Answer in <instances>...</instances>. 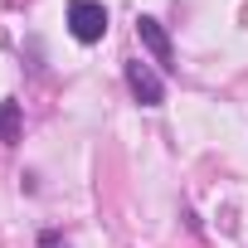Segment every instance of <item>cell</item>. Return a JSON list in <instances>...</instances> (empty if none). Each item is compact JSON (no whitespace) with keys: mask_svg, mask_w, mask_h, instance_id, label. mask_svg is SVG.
Masks as SVG:
<instances>
[{"mask_svg":"<svg viewBox=\"0 0 248 248\" xmlns=\"http://www.w3.org/2000/svg\"><path fill=\"white\" fill-rule=\"evenodd\" d=\"M137 39H141V49L156 59V68H161V73H170V68H175V44H170V34H166V25H161V20L137 15Z\"/></svg>","mask_w":248,"mask_h":248,"instance_id":"3957f363","label":"cell"},{"mask_svg":"<svg viewBox=\"0 0 248 248\" xmlns=\"http://www.w3.org/2000/svg\"><path fill=\"white\" fill-rule=\"evenodd\" d=\"M68 34L78 44H97L107 34V5L102 0H68Z\"/></svg>","mask_w":248,"mask_h":248,"instance_id":"7a4b0ae2","label":"cell"},{"mask_svg":"<svg viewBox=\"0 0 248 248\" xmlns=\"http://www.w3.org/2000/svg\"><path fill=\"white\" fill-rule=\"evenodd\" d=\"M122 78H127V93L141 107H161L166 102V73L151 68L146 59H127V63H122Z\"/></svg>","mask_w":248,"mask_h":248,"instance_id":"6da1fadb","label":"cell"},{"mask_svg":"<svg viewBox=\"0 0 248 248\" xmlns=\"http://www.w3.org/2000/svg\"><path fill=\"white\" fill-rule=\"evenodd\" d=\"M0 141L5 146L20 141V102L15 97H0Z\"/></svg>","mask_w":248,"mask_h":248,"instance_id":"277c9868","label":"cell"}]
</instances>
